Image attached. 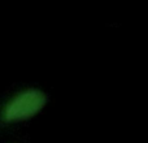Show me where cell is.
I'll list each match as a JSON object with an SVG mask.
<instances>
[{
    "mask_svg": "<svg viewBox=\"0 0 148 143\" xmlns=\"http://www.w3.org/2000/svg\"><path fill=\"white\" fill-rule=\"evenodd\" d=\"M46 95L39 90L29 89L12 96L0 109V121L12 124L33 117L44 107Z\"/></svg>",
    "mask_w": 148,
    "mask_h": 143,
    "instance_id": "obj_1",
    "label": "cell"
}]
</instances>
